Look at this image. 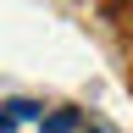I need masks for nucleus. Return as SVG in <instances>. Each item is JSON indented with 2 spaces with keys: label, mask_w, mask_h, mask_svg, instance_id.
Instances as JSON below:
<instances>
[{
  "label": "nucleus",
  "mask_w": 133,
  "mask_h": 133,
  "mask_svg": "<svg viewBox=\"0 0 133 133\" xmlns=\"http://www.w3.org/2000/svg\"><path fill=\"white\" fill-rule=\"evenodd\" d=\"M17 128V116H11V105H0V133H11Z\"/></svg>",
  "instance_id": "f03ea898"
},
{
  "label": "nucleus",
  "mask_w": 133,
  "mask_h": 133,
  "mask_svg": "<svg viewBox=\"0 0 133 133\" xmlns=\"http://www.w3.org/2000/svg\"><path fill=\"white\" fill-rule=\"evenodd\" d=\"M39 133H83V116L78 111H56V116H44Z\"/></svg>",
  "instance_id": "f257e3e1"
}]
</instances>
